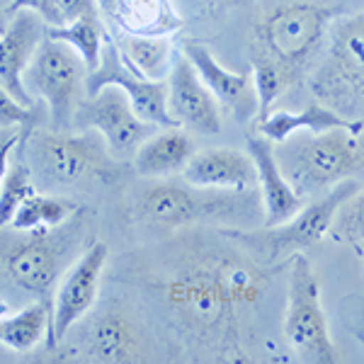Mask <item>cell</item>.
<instances>
[{
	"label": "cell",
	"instance_id": "obj_1",
	"mask_svg": "<svg viewBox=\"0 0 364 364\" xmlns=\"http://www.w3.org/2000/svg\"><path fill=\"white\" fill-rule=\"evenodd\" d=\"M154 289L185 326L236 350L238 326L260 301L265 274L248 257L204 252L175 260Z\"/></svg>",
	"mask_w": 364,
	"mask_h": 364
},
{
	"label": "cell",
	"instance_id": "obj_2",
	"mask_svg": "<svg viewBox=\"0 0 364 364\" xmlns=\"http://www.w3.org/2000/svg\"><path fill=\"white\" fill-rule=\"evenodd\" d=\"M260 192L211 190L190 182H154L139 192L136 216L156 231H175L195 224L248 228L262 221Z\"/></svg>",
	"mask_w": 364,
	"mask_h": 364
},
{
	"label": "cell",
	"instance_id": "obj_3",
	"mask_svg": "<svg viewBox=\"0 0 364 364\" xmlns=\"http://www.w3.org/2000/svg\"><path fill=\"white\" fill-rule=\"evenodd\" d=\"M274 156L299 195H316L364 175V127L328 129L321 134L299 132V136L294 134L274 146Z\"/></svg>",
	"mask_w": 364,
	"mask_h": 364
},
{
	"label": "cell",
	"instance_id": "obj_4",
	"mask_svg": "<svg viewBox=\"0 0 364 364\" xmlns=\"http://www.w3.org/2000/svg\"><path fill=\"white\" fill-rule=\"evenodd\" d=\"M309 87L333 112L350 122H364V10L331 25L326 56Z\"/></svg>",
	"mask_w": 364,
	"mask_h": 364
},
{
	"label": "cell",
	"instance_id": "obj_5",
	"mask_svg": "<svg viewBox=\"0 0 364 364\" xmlns=\"http://www.w3.org/2000/svg\"><path fill=\"white\" fill-rule=\"evenodd\" d=\"M355 192H360L357 180L338 182L321 199L304 204V209L296 211L284 224L262 228H221V233L240 248L255 252L257 260H262L265 265H277L287 257L291 260L296 252L321 243L331 231L340 204L350 199Z\"/></svg>",
	"mask_w": 364,
	"mask_h": 364
},
{
	"label": "cell",
	"instance_id": "obj_6",
	"mask_svg": "<svg viewBox=\"0 0 364 364\" xmlns=\"http://www.w3.org/2000/svg\"><path fill=\"white\" fill-rule=\"evenodd\" d=\"M25 156L32 173L51 185L68 187L90 178L112 182L119 175L102 136L90 132H29L25 136Z\"/></svg>",
	"mask_w": 364,
	"mask_h": 364
},
{
	"label": "cell",
	"instance_id": "obj_7",
	"mask_svg": "<svg viewBox=\"0 0 364 364\" xmlns=\"http://www.w3.org/2000/svg\"><path fill=\"white\" fill-rule=\"evenodd\" d=\"M282 331L291 352L301 362L336 364L340 352L328 331L326 311L321 301V279L306 255L296 252L289 260L287 277V309Z\"/></svg>",
	"mask_w": 364,
	"mask_h": 364
},
{
	"label": "cell",
	"instance_id": "obj_8",
	"mask_svg": "<svg viewBox=\"0 0 364 364\" xmlns=\"http://www.w3.org/2000/svg\"><path fill=\"white\" fill-rule=\"evenodd\" d=\"M340 10L318 3H287L269 13L257 27L260 51L304 73Z\"/></svg>",
	"mask_w": 364,
	"mask_h": 364
},
{
	"label": "cell",
	"instance_id": "obj_9",
	"mask_svg": "<svg viewBox=\"0 0 364 364\" xmlns=\"http://www.w3.org/2000/svg\"><path fill=\"white\" fill-rule=\"evenodd\" d=\"M85 63L68 44L46 37L39 42L25 70V87L39 95L49 107L51 124L63 132L83 102Z\"/></svg>",
	"mask_w": 364,
	"mask_h": 364
},
{
	"label": "cell",
	"instance_id": "obj_10",
	"mask_svg": "<svg viewBox=\"0 0 364 364\" xmlns=\"http://www.w3.org/2000/svg\"><path fill=\"white\" fill-rule=\"evenodd\" d=\"M107 85L119 87L134 107V112L144 122L154 127H178L168 109V83L166 80H149L134 73L122 58L112 34H107L100 66L85 75V92L95 95L97 90Z\"/></svg>",
	"mask_w": 364,
	"mask_h": 364
},
{
	"label": "cell",
	"instance_id": "obj_11",
	"mask_svg": "<svg viewBox=\"0 0 364 364\" xmlns=\"http://www.w3.org/2000/svg\"><path fill=\"white\" fill-rule=\"evenodd\" d=\"M73 122L97 132L109 154L117 158L136 154L139 146L154 134V124L141 119L124 92L114 85L102 87L95 95H87V100H83L75 109Z\"/></svg>",
	"mask_w": 364,
	"mask_h": 364
},
{
	"label": "cell",
	"instance_id": "obj_12",
	"mask_svg": "<svg viewBox=\"0 0 364 364\" xmlns=\"http://www.w3.org/2000/svg\"><path fill=\"white\" fill-rule=\"evenodd\" d=\"M107 245L92 243L63 274L54 304H51V331L49 338H46L51 350H56L58 340L66 338L70 328L90 314L92 304L97 299V287L100 279H102L105 265H107Z\"/></svg>",
	"mask_w": 364,
	"mask_h": 364
},
{
	"label": "cell",
	"instance_id": "obj_13",
	"mask_svg": "<svg viewBox=\"0 0 364 364\" xmlns=\"http://www.w3.org/2000/svg\"><path fill=\"white\" fill-rule=\"evenodd\" d=\"M168 109L178 127H187L204 136L221 132V112L216 97L202 83L190 58L180 54L168 75Z\"/></svg>",
	"mask_w": 364,
	"mask_h": 364
},
{
	"label": "cell",
	"instance_id": "obj_14",
	"mask_svg": "<svg viewBox=\"0 0 364 364\" xmlns=\"http://www.w3.org/2000/svg\"><path fill=\"white\" fill-rule=\"evenodd\" d=\"M182 54L190 58V63L202 78V83L209 87V92L221 102L238 124H248L252 117L257 114V92L252 83V73H236L228 70L216 61L204 44L199 42H185Z\"/></svg>",
	"mask_w": 364,
	"mask_h": 364
},
{
	"label": "cell",
	"instance_id": "obj_15",
	"mask_svg": "<svg viewBox=\"0 0 364 364\" xmlns=\"http://www.w3.org/2000/svg\"><path fill=\"white\" fill-rule=\"evenodd\" d=\"M63 248L61 240L49 236V231H34L29 238L13 243L5 250V269L20 289L32 294L51 291L61 274Z\"/></svg>",
	"mask_w": 364,
	"mask_h": 364
},
{
	"label": "cell",
	"instance_id": "obj_16",
	"mask_svg": "<svg viewBox=\"0 0 364 364\" xmlns=\"http://www.w3.org/2000/svg\"><path fill=\"white\" fill-rule=\"evenodd\" d=\"M87 357L97 362H139L149 340L144 328L124 309H102L83 333Z\"/></svg>",
	"mask_w": 364,
	"mask_h": 364
},
{
	"label": "cell",
	"instance_id": "obj_17",
	"mask_svg": "<svg viewBox=\"0 0 364 364\" xmlns=\"http://www.w3.org/2000/svg\"><path fill=\"white\" fill-rule=\"evenodd\" d=\"M42 39L44 22H39L32 10L15 13L13 22L0 34V83L22 105H32V95L25 87V70Z\"/></svg>",
	"mask_w": 364,
	"mask_h": 364
},
{
	"label": "cell",
	"instance_id": "obj_18",
	"mask_svg": "<svg viewBox=\"0 0 364 364\" xmlns=\"http://www.w3.org/2000/svg\"><path fill=\"white\" fill-rule=\"evenodd\" d=\"M248 154L255 163L257 173V185H260V197H262V226H279L284 221H289L296 211L304 209L306 197H301L291 187V182L282 173L277 156H274V144L265 136H248L245 141Z\"/></svg>",
	"mask_w": 364,
	"mask_h": 364
},
{
	"label": "cell",
	"instance_id": "obj_19",
	"mask_svg": "<svg viewBox=\"0 0 364 364\" xmlns=\"http://www.w3.org/2000/svg\"><path fill=\"white\" fill-rule=\"evenodd\" d=\"M114 32L134 37H173L182 17L173 0H95Z\"/></svg>",
	"mask_w": 364,
	"mask_h": 364
},
{
	"label": "cell",
	"instance_id": "obj_20",
	"mask_svg": "<svg viewBox=\"0 0 364 364\" xmlns=\"http://www.w3.org/2000/svg\"><path fill=\"white\" fill-rule=\"evenodd\" d=\"M185 182L211 190H252L257 185L255 163L250 154L236 149L195 151L182 168Z\"/></svg>",
	"mask_w": 364,
	"mask_h": 364
},
{
	"label": "cell",
	"instance_id": "obj_21",
	"mask_svg": "<svg viewBox=\"0 0 364 364\" xmlns=\"http://www.w3.org/2000/svg\"><path fill=\"white\" fill-rule=\"evenodd\" d=\"M195 154V144L180 127H166L163 132L151 134L134 154V166L146 178H163V175L182 173L187 161Z\"/></svg>",
	"mask_w": 364,
	"mask_h": 364
},
{
	"label": "cell",
	"instance_id": "obj_22",
	"mask_svg": "<svg viewBox=\"0 0 364 364\" xmlns=\"http://www.w3.org/2000/svg\"><path fill=\"white\" fill-rule=\"evenodd\" d=\"M364 127V122H350L345 117H340L338 112H333L331 107L316 102H309L301 112H269L267 117L257 119V134L269 139L272 144H282L289 136H294L299 132H309V134H321L328 129H360Z\"/></svg>",
	"mask_w": 364,
	"mask_h": 364
},
{
	"label": "cell",
	"instance_id": "obj_23",
	"mask_svg": "<svg viewBox=\"0 0 364 364\" xmlns=\"http://www.w3.org/2000/svg\"><path fill=\"white\" fill-rule=\"evenodd\" d=\"M112 39L127 66L149 80H166L178 58L170 37H134V34L114 32Z\"/></svg>",
	"mask_w": 364,
	"mask_h": 364
},
{
	"label": "cell",
	"instance_id": "obj_24",
	"mask_svg": "<svg viewBox=\"0 0 364 364\" xmlns=\"http://www.w3.org/2000/svg\"><path fill=\"white\" fill-rule=\"evenodd\" d=\"M49 331L51 306L46 301H37L0 318V345L13 352H32L44 338H49Z\"/></svg>",
	"mask_w": 364,
	"mask_h": 364
},
{
	"label": "cell",
	"instance_id": "obj_25",
	"mask_svg": "<svg viewBox=\"0 0 364 364\" xmlns=\"http://www.w3.org/2000/svg\"><path fill=\"white\" fill-rule=\"evenodd\" d=\"M44 34L56 39V42L68 44L80 56V61L85 63L87 73H90L102 61V49L109 32L100 22V15H85L68 22V25H44Z\"/></svg>",
	"mask_w": 364,
	"mask_h": 364
},
{
	"label": "cell",
	"instance_id": "obj_26",
	"mask_svg": "<svg viewBox=\"0 0 364 364\" xmlns=\"http://www.w3.org/2000/svg\"><path fill=\"white\" fill-rule=\"evenodd\" d=\"M80 209V204L70 197H51V195H39L34 192L32 197H27L25 202L20 204V209L15 211L10 226L15 231H51L58 224L73 216L75 211Z\"/></svg>",
	"mask_w": 364,
	"mask_h": 364
},
{
	"label": "cell",
	"instance_id": "obj_27",
	"mask_svg": "<svg viewBox=\"0 0 364 364\" xmlns=\"http://www.w3.org/2000/svg\"><path fill=\"white\" fill-rule=\"evenodd\" d=\"M296 78H301V73L279 58L269 56L265 51L252 54V83H255L257 92V117L260 119L272 112V105L277 102L279 95H284L287 87Z\"/></svg>",
	"mask_w": 364,
	"mask_h": 364
},
{
	"label": "cell",
	"instance_id": "obj_28",
	"mask_svg": "<svg viewBox=\"0 0 364 364\" xmlns=\"http://www.w3.org/2000/svg\"><path fill=\"white\" fill-rule=\"evenodd\" d=\"M32 132V129H25L22 132V139L17 144V154H15V163L8 168V175L3 180V187H0V228L10 226L15 211L20 209V204L25 202L27 197L34 195V185H32V168L27 163L25 156V136Z\"/></svg>",
	"mask_w": 364,
	"mask_h": 364
},
{
	"label": "cell",
	"instance_id": "obj_29",
	"mask_svg": "<svg viewBox=\"0 0 364 364\" xmlns=\"http://www.w3.org/2000/svg\"><path fill=\"white\" fill-rule=\"evenodd\" d=\"M331 238L338 243H360L364 240V190L355 192L350 199H345L336 211V219L331 224Z\"/></svg>",
	"mask_w": 364,
	"mask_h": 364
},
{
	"label": "cell",
	"instance_id": "obj_30",
	"mask_svg": "<svg viewBox=\"0 0 364 364\" xmlns=\"http://www.w3.org/2000/svg\"><path fill=\"white\" fill-rule=\"evenodd\" d=\"M39 119V109L22 105L0 83V129H32Z\"/></svg>",
	"mask_w": 364,
	"mask_h": 364
},
{
	"label": "cell",
	"instance_id": "obj_31",
	"mask_svg": "<svg viewBox=\"0 0 364 364\" xmlns=\"http://www.w3.org/2000/svg\"><path fill=\"white\" fill-rule=\"evenodd\" d=\"M20 10H32L44 20V25H63V17L58 13L54 0H10L8 15H15Z\"/></svg>",
	"mask_w": 364,
	"mask_h": 364
},
{
	"label": "cell",
	"instance_id": "obj_32",
	"mask_svg": "<svg viewBox=\"0 0 364 364\" xmlns=\"http://www.w3.org/2000/svg\"><path fill=\"white\" fill-rule=\"evenodd\" d=\"M54 3L63 17V25H68V22L78 20V17H85V15H100L95 0H54Z\"/></svg>",
	"mask_w": 364,
	"mask_h": 364
},
{
	"label": "cell",
	"instance_id": "obj_33",
	"mask_svg": "<svg viewBox=\"0 0 364 364\" xmlns=\"http://www.w3.org/2000/svg\"><path fill=\"white\" fill-rule=\"evenodd\" d=\"M22 132H25V129H20V132H15L13 136H10L8 141H3V144H0V187H3L5 175H8L10 158H13V151L17 149V144H20Z\"/></svg>",
	"mask_w": 364,
	"mask_h": 364
},
{
	"label": "cell",
	"instance_id": "obj_34",
	"mask_svg": "<svg viewBox=\"0 0 364 364\" xmlns=\"http://www.w3.org/2000/svg\"><path fill=\"white\" fill-rule=\"evenodd\" d=\"M192 3H195L199 10H207V13H219V10L224 13L226 8L243 3V0H192Z\"/></svg>",
	"mask_w": 364,
	"mask_h": 364
},
{
	"label": "cell",
	"instance_id": "obj_35",
	"mask_svg": "<svg viewBox=\"0 0 364 364\" xmlns=\"http://www.w3.org/2000/svg\"><path fill=\"white\" fill-rule=\"evenodd\" d=\"M8 5H10V0H0V34L5 32V17H8Z\"/></svg>",
	"mask_w": 364,
	"mask_h": 364
},
{
	"label": "cell",
	"instance_id": "obj_36",
	"mask_svg": "<svg viewBox=\"0 0 364 364\" xmlns=\"http://www.w3.org/2000/svg\"><path fill=\"white\" fill-rule=\"evenodd\" d=\"M8 314H10V301H8V299L0 296V318H5Z\"/></svg>",
	"mask_w": 364,
	"mask_h": 364
},
{
	"label": "cell",
	"instance_id": "obj_37",
	"mask_svg": "<svg viewBox=\"0 0 364 364\" xmlns=\"http://www.w3.org/2000/svg\"><path fill=\"white\" fill-rule=\"evenodd\" d=\"M15 132H20V129H0V141H5V139H10Z\"/></svg>",
	"mask_w": 364,
	"mask_h": 364
},
{
	"label": "cell",
	"instance_id": "obj_38",
	"mask_svg": "<svg viewBox=\"0 0 364 364\" xmlns=\"http://www.w3.org/2000/svg\"><path fill=\"white\" fill-rule=\"evenodd\" d=\"M355 248L362 252V257H364V240H360V243H355Z\"/></svg>",
	"mask_w": 364,
	"mask_h": 364
},
{
	"label": "cell",
	"instance_id": "obj_39",
	"mask_svg": "<svg viewBox=\"0 0 364 364\" xmlns=\"http://www.w3.org/2000/svg\"><path fill=\"white\" fill-rule=\"evenodd\" d=\"M5 141H8V139H5ZM0 144H3V141H0Z\"/></svg>",
	"mask_w": 364,
	"mask_h": 364
}]
</instances>
